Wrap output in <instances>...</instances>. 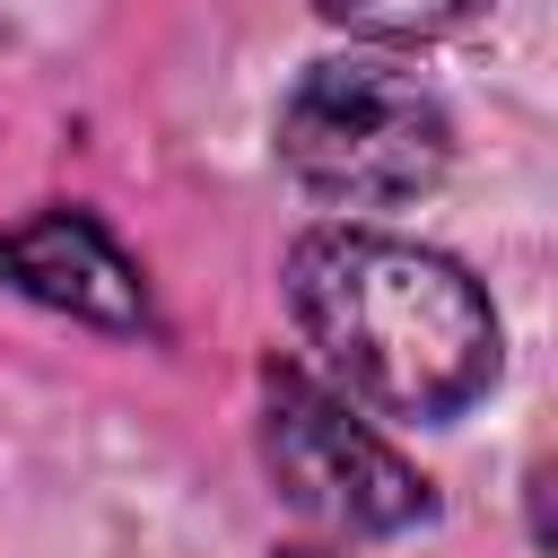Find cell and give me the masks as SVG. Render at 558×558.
Listing matches in <instances>:
<instances>
[{"instance_id":"1","label":"cell","mask_w":558,"mask_h":558,"mask_svg":"<svg viewBox=\"0 0 558 558\" xmlns=\"http://www.w3.org/2000/svg\"><path fill=\"white\" fill-rule=\"evenodd\" d=\"M288 314L340 401L375 418H410V427H453L506 366L488 288L453 253L375 235V227L296 235Z\"/></svg>"},{"instance_id":"2","label":"cell","mask_w":558,"mask_h":558,"mask_svg":"<svg viewBox=\"0 0 558 558\" xmlns=\"http://www.w3.org/2000/svg\"><path fill=\"white\" fill-rule=\"evenodd\" d=\"M279 166L331 209H410L453 174V113L392 52H331L279 96Z\"/></svg>"},{"instance_id":"3","label":"cell","mask_w":558,"mask_h":558,"mask_svg":"<svg viewBox=\"0 0 558 558\" xmlns=\"http://www.w3.org/2000/svg\"><path fill=\"white\" fill-rule=\"evenodd\" d=\"M262 471L270 488L349 541H401L436 514V488L357 418V401H340L331 384L296 375V366H262Z\"/></svg>"},{"instance_id":"4","label":"cell","mask_w":558,"mask_h":558,"mask_svg":"<svg viewBox=\"0 0 558 558\" xmlns=\"http://www.w3.org/2000/svg\"><path fill=\"white\" fill-rule=\"evenodd\" d=\"M0 288H17L44 314H70L87 331H148V279L140 262L113 244V227L96 209H26L0 227Z\"/></svg>"},{"instance_id":"5","label":"cell","mask_w":558,"mask_h":558,"mask_svg":"<svg viewBox=\"0 0 558 558\" xmlns=\"http://www.w3.org/2000/svg\"><path fill=\"white\" fill-rule=\"evenodd\" d=\"M340 35H366V44H427V35H453L471 26L488 0H314Z\"/></svg>"},{"instance_id":"6","label":"cell","mask_w":558,"mask_h":558,"mask_svg":"<svg viewBox=\"0 0 558 558\" xmlns=\"http://www.w3.org/2000/svg\"><path fill=\"white\" fill-rule=\"evenodd\" d=\"M270 558H349V549H314V541H279Z\"/></svg>"}]
</instances>
